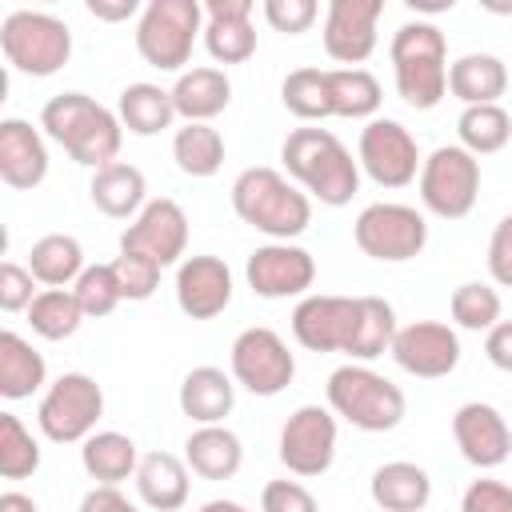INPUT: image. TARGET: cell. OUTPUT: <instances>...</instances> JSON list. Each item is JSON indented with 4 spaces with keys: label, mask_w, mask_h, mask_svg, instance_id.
<instances>
[{
    "label": "cell",
    "mask_w": 512,
    "mask_h": 512,
    "mask_svg": "<svg viewBox=\"0 0 512 512\" xmlns=\"http://www.w3.org/2000/svg\"><path fill=\"white\" fill-rule=\"evenodd\" d=\"M84 268H88V264H84V248H80V240L68 236V232H48V236H40V240L28 248V272H32L36 284H44V288H68V284L80 280Z\"/></svg>",
    "instance_id": "cell-34"
},
{
    "label": "cell",
    "mask_w": 512,
    "mask_h": 512,
    "mask_svg": "<svg viewBox=\"0 0 512 512\" xmlns=\"http://www.w3.org/2000/svg\"><path fill=\"white\" fill-rule=\"evenodd\" d=\"M120 252H136L156 260L160 268H172L188 252V216L172 196H156L140 208L136 220L120 232Z\"/></svg>",
    "instance_id": "cell-15"
},
{
    "label": "cell",
    "mask_w": 512,
    "mask_h": 512,
    "mask_svg": "<svg viewBox=\"0 0 512 512\" xmlns=\"http://www.w3.org/2000/svg\"><path fill=\"white\" fill-rule=\"evenodd\" d=\"M232 304V268L220 256H184L176 264V308L188 320H216Z\"/></svg>",
    "instance_id": "cell-20"
},
{
    "label": "cell",
    "mask_w": 512,
    "mask_h": 512,
    "mask_svg": "<svg viewBox=\"0 0 512 512\" xmlns=\"http://www.w3.org/2000/svg\"><path fill=\"white\" fill-rule=\"evenodd\" d=\"M72 292H76V300H80V308H84V316H88V320L112 316V312H116V304L124 300V296H120V284H116L112 264H88V268L80 272V280L72 284Z\"/></svg>",
    "instance_id": "cell-42"
},
{
    "label": "cell",
    "mask_w": 512,
    "mask_h": 512,
    "mask_svg": "<svg viewBox=\"0 0 512 512\" xmlns=\"http://www.w3.org/2000/svg\"><path fill=\"white\" fill-rule=\"evenodd\" d=\"M80 464H84L88 480H96V484H112V488H116L120 480L136 476V468H140V452H136V440H132V436L104 428V432H92V436L80 444Z\"/></svg>",
    "instance_id": "cell-33"
},
{
    "label": "cell",
    "mask_w": 512,
    "mask_h": 512,
    "mask_svg": "<svg viewBox=\"0 0 512 512\" xmlns=\"http://www.w3.org/2000/svg\"><path fill=\"white\" fill-rule=\"evenodd\" d=\"M456 136H460V148H468L476 160L480 156H492V152L508 148V140H512V116H508L504 104L464 108L460 120H456Z\"/></svg>",
    "instance_id": "cell-37"
},
{
    "label": "cell",
    "mask_w": 512,
    "mask_h": 512,
    "mask_svg": "<svg viewBox=\"0 0 512 512\" xmlns=\"http://www.w3.org/2000/svg\"><path fill=\"white\" fill-rule=\"evenodd\" d=\"M452 440L472 468H500L512 456V428L500 408L468 400L452 412Z\"/></svg>",
    "instance_id": "cell-19"
},
{
    "label": "cell",
    "mask_w": 512,
    "mask_h": 512,
    "mask_svg": "<svg viewBox=\"0 0 512 512\" xmlns=\"http://www.w3.org/2000/svg\"><path fill=\"white\" fill-rule=\"evenodd\" d=\"M132 480H136L140 500L152 512H176L188 504V492H192V468L184 464V456H172V452L140 456V468Z\"/></svg>",
    "instance_id": "cell-27"
},
{
    "label": "cell",
    "mask_w": 512,
    "mask_h": 512,
    "mask_svg": "<svg viewBox=\"0 0 512 512\" xmlns=\"http://www.w3.org/2000/svg\"><path fill=\"white\" fill-rule=\"evenodd\" d=\"M112 272H116V284H120V296L124 300H148L156 288H160V264L148 260V256H136V252H120L112 260Z\"/></svg>",
    "instance_id": "cell-43"
},
{
    "label": "cell",
    "mask_w": 512,
    "mask_h": 512,
    "mask_svg": "<svg viewBox=\"0 0 512 512\" xmlns=\"http://www.w3.org/2000/svg\"><path fill=\"white\" fill-rule=\"evenodd\" d=\"M448 92L464 108L500 104V96L508 92V68L492 52H464L460 60L448 64Z\"/></svg>",
    "instance_id": "cell-29"
},
{
    "label": "cell",
    "mask_w": 512,
    "mask_h": 512,
    "mask_svg": "<svg viewBox=\"0 0 512 512\" xmlns=\"http://www.w3.org/2000/svg\"><path fill=\"white\" fill-rule=\"evenodd\" d=\"M0 512H40V508H36V500L24 496V492H4V496H0Z\"/></svg>",
    "instance_id": "cell-52"
},
{
    "label": "cell",
    "mask_w": 512,
    "mask_h": 512,
    "mask_svg": "<svg viewBox=\"0 0 512 512\" xmlns=\"http://www.w3.org/2000/svg\"><path fill=\"white\" fill-rule=\"evenodd\" d=\"M168 92H172L176 116L184 124H208L212 116H220L232 104V80L224 68H212V64L184 68Z\"/></svg>",
    "instance_id": "cell-23"
},
{
    "label": "cell",
    "mask_w": 512,
    "mask_h": 512,
    "mask_svg": "<svg viewBox=\"0 0 512 512\" xmlns=\"http://www.w3.org/2000/svg\"><path fill=\"white\" fill-rule=\"evenodd\" d=\"M420 204L440 220H464L480 200V160L460 144H440L416 176Z\"/></svg>",
    "instance_id": "cell-8"
},
{
    "label": "cell",
    "mask_w": 512,
    "mask_h": 512,
    "mask_svg": "<svg viewBox=\"0 0 512 512\" xmlns=\"http://www.w3.org/2000/svg\"><path fill=\"white\" fill-rule=\"evenodd\" d=\"M356 160H360V172L376 188H408L420 176V164H424L416 136L392 116H376L360 128Z\"/></svg>",
    "instance_id": "cell-12"
},
{
    "label": "cell",
    "mask_w": 512,
    "mask_h": 512,
    "mask_svg": "<svg viewBox=\"0 0 512 512\" xmlns=\"http://www.w3.org/2000/svg\"><path fill=\"white\" fill-rule=\"evenodd\" d=\"M276 456L300 480L324 476L336 460V412L324 404H300L280 428Z\"/></svg>",
    "instance_id": "cell-13"
},
{
    "label": "cell",
    "mask_w": 512,
    "mask_h": 512,
    "mask_svg": "<svg viewBox=\"0 0 512 512\" xmlns=\"http://www.w3.org/2000/svg\"><path fill=\"white\" fill-rule=\"evenodd\" d=\"M200 512H252V508H244L236 500H208V504H200Z\"/></svg>",
    "instance_id": "cell-53"
},
{
    "label": "cell",
    "mask_w": 512,
    "mask_h": 512,
    "mask_svg": "<svg viewBox=\"0 0 512 512\" xmlns=\"http://www.w3.org/2000/svg\"><path fill=\"white\" fill-rule=\"evenodd\" d=\"M0 52L12 72L24 76H56L72 56V28L52 12L16 8L0 20Z\"/></svg>",
    "instance_id": "cell-7"
},
{
    "label": "cell",
    "mask_w": 512,
    "mask_h": 512,
    "mask_svg": "<svg viewBox=\"0 0 512 512\" xmlns=\"http://www.w3.org/2000/svg\"><path fill=\"white\" fill-rule=\"evenodd\" d=\"M228 372H232L236 388H244L252 396H280L296 376V356L288 352V344L276 328L256 324L232 340Z\"/></svg>",
    "instance_id": "cell-11"
},
{
    "label": "cell",
    "mask_w": 512,
    "mask_h": 512,
    "mask_svg": "<svg viewBox=\"0 0 512 512\" xmlns=\"http://www.w3.org/2000/svg\"><path fill=\"white\" fill-rule=\"evenodd\" d=\"M88 200L96 204V212H104L108 220H136L140 208L148 204V180L136 164L128 160H112L104 168L92 172L88 184Z\"/></svg>",
    "instance_id": "cell-25"
},
{
    "label": "cell",
    "mask_w": 512,
    "mask_h": 512,
    "mask_svg": "<svg viewBox=\"0 0 512 512\" xmlns=\"http://www.w3.org/2000/svg\"><path fill=\"white\" fill-rule=\"evenodd\" d=\"M76 512H140V508H136L120 488H112V484H96V488L84 492V500H80Z\"/></svg>",
    "instance_id": "cell-50"
},
{
    "label": "cell",
    "mask_w": 512,
    "mask_h": 512,
    "mask_svg": "<svg viewBox=\"0 0 512 512\" xmlns=\"http://www.w3.org/2000/svg\"><path fill=\"white\" fill-rule=\"evenodd\" d=\"M356 328V296L308 292L292 308V336L308 352H344Z\"/></svg>",
    "instance_id": "cell-18"
},
{
    "label": "cell",
    "mask_w": 512,
    "mask_h": 512,
    "mask_svg": "<svg viewBox=\"0 0 512 512\" xmlns=\"http://www.w3.org/2000/svg\"><path fill=\"white\" fill-rule=\"evenodd\" d=\"M116 116L120 124L132 132V136H160L172 128L176 120V104H172V92L152 84V80H136L120 92L116 100Z\"/></svg>",
    "instance_id": "cell-31"
},
{
    "label": "cell",
    "mask_w": 512,
    "mask_h": 512,
    "mask_svg": "<svg viewBox=\"0 0 512 512\" xmlns=\"http://www.w3.org/2000/svg\"><path fill=\"white\" fill-rule=\"evenodd\" d=\"M184 464L200 480H232L244 464V444L224 424H196L184 440Z\"/></svg>",
    "instance_id": "cell-26"
},
{
    "label": "cell",
    "mask_w": 512,
    "mask_h": 512,
    "mask_svg": "<svg viewBox=\"0 0 512 512\" xmlns=\"http://www.w3.org/2000/svg\"><path fill=\"white\" fill-rule=\"evenodd\" d=\"M176 404L192 424H224V416H232L236 408V380L216 364H200L184 372Z\"/></svg>",
    "instance_id": "cell-24"
},
{
    "label": "cell",
    "mask_w": 512,
    "mask_h": 512,
    "mask_svg": "<svg viewBox=\"0 0 512 512\" xmlns=\"http://www.w3.org/2000/svg\"><path fill=\"white\" fill-rule=\"evenodd\" d=\"M244 280L260 300H288V296H308L316 284V260L308 248L292 240H268L248 252Z\"/></svg>",
    "instance_id": "cell-14"
},
{
    "label": "cell",
    "mask_w": 512,
    "mask_h": 512,
    "mask_svg": "<svg viewBox=\"0 0 512 512\" xmlns=\"http://www.w3.org/2000/svg\"><path fill=\"white\" fill-rule=\"evenodd\" d=\"M352 240L364 256H372L380 264H404V260H416L424 252L428 220L412 204L376 200V204L360 208V216L352 224Z\"/></svg>",
    "instance_id": "cell-10"
},
{
    "label": "cell",
    "mask_w": 512,
    "mask_h": 512,
    "mask_svg": "<svg viewBox=\"0 0 512 512\" xmlns=\"http://www.w3.org/2000/svg\"><path fill=\"white\" fill-rule=\"evenodd\" d=\"M232 212L268 240H296L312 224V196L276 168H244L232 180Z\"/></svg>",
    "instance_id": "cell-3"
},
{
    "label": "cell",
    "mask_w": 512,
    "mask_h": 512,
    "mask_svg": "<svg viewBox=\"0 0 512 512\" xmlns=\"http://www.w3.org/2000/svg\"><path fill=\"white\" fill-rule=\"evenodd\" d=\"M48 176V144L44 132L20 116L0 120V180L16 192L40 188Z\"/></svg>",
    "instance_id": "cell-22"
},
{
    "label": "cell",
    "mask_w": 512,
    "mask_h": 512,
    "mask_svg": "<svg viewBox=\"0 0 512 512\" xmlns=\"http://www.w3.org/2000/svg\"><path fill=\"white\" fill-rule=\"evenodd\" d=\"M48 384L44 356L12 328L0 332V396L4 400H28Z\"/></svg>",
    "instance_id": "cell-30"
},
{
    "label": "cell",
    "mask_w": 512,
    "mask_h": 512,
    "mask_svg": "<svg viewBox=\"0 0 512 512\" xmlns=\"http://www.w3.org/2000/svg\"><path fill=\"white\" fill-rule=\"evenodd\" d=\"M260 512H320V504L300 480H268L260 492Z\"/></svg>",
    "instance_id": "cell-46"
},
{
    "label": "cell",
    "mask_w": 512,
    "mask_h": 512,
    "mask_svg": "<svg viewBox=\"0 0 512 512\" xmlns=\"http://www.w3.org/2000/svg\"><path fill=\"white\" fill-rule=\"evenodd\" d=\"M392 360L416 380L452 376L460 364V336L444 320H412L392 340Z\"/></svg>",
    "instance_id": "cell-17"
},
{
    "label": "cell",
    "mask_w": 512,
    "mask_h": 512,
    "mask_svg": "<svg viewBox=\"0 0 512 512\" xmlns=\"http://www.w3.org/2000/svg\"><path fill=\"white\" fill-rule=\"evenodd\" d=\"M484 264H488V276H492V284H500V288H512V212H508V216H500V224L492 228Z\"/></svg>",
    "instance_id": "cell-47"
},
{
    "label": "cell",
    "mask_w": 512,
    "mask_h": 512,
    "mask_svg": "<svg viewBox=\"0 0 512 512\" xmlns=\"http://www.w3.org/2000/svg\"><path fill=\"white\" fill-rule=\"evenodd\" d=\"M384 16V0H328L324 8V52L344 68H360L376 52V24Z\"/></svg>",
    "instance_id": "cell-16"
},
{
    "label": "cell",
    "mask_w": 512,
    "mask_h": 512,
    "mask_svg": "<svg viewBox=\"0 0 512 512\" xmlns=\"http://www.w3.org/2000/svg\"><path fill=\"white\" fill-rule=\"evenodd\" d=\"M396 92L408 108L432 112L448 96V40L428 20H408L392 32L388 44Z\"/></svg>",
    "instance_id": "cell-4"
},
{
    "label": "cell",
    "mask_w": 512,
    "mask_h": 512,
    "mask_svg": "<svg viewBox=\"0 0 512 512\" xmlns=\"http://www.w3.org/2000/svg\"><path fill=\"white\" fill-rule=\"evenodd\" d=\"M280 104L304 120L320 124L332 116V92H328V68H292L280 84Z\"/></svg>",
    "instance_id": "cell-38"
},
{
    "label": "cell",
    "mask_w": 512,
    "mask_h": 512,
    "mask_svg": "<svg viewBox=\"0 0 512 512\" xmlns=\"http://www.w3.org/2000/svg\"><path fill=\"white\" fill-rule=\"evenodd\" d=\"M260 12H264V20H268L272 32L300 36V32H308V28L316 24L320 4H316V0H264Z\"/></svg>",
    "instance_id": "cell-44"
},
{
    "label": "cell",
    "mask_w": 512,
    "mask_h": 512,
    "mask_svg": "<svg viewBox=\"0 0 512 512\" xmlns=\"http://www.w3.org/2000/svg\"><path fill=\"white\" fill-rule=\"evenodd\" d=\"M196 36H204L200 0H148L136 20V52L156 72H184Z\"/></svg>",
    "instance_id": "cell-6"
},
{
    "label": "cell",
    "mask_w": 512,
    "mask_h": 512,
    "mask_svg": "<svg viewBox=\"0 0 512 512\" xmlns=\"http://www.w3.org/2000/svg\"><path fill=\"white\" fill-rule=\"evenodd\" d=\"M36 276L28 272V264H16V260H4L0 264V308L12 316V312H28L32 300H36Z\"/></svg>",
    "instance_id": "cell-45"
},
{
    "label": "cell",
    "mask_w": 512,
    "mask_h": 512,
    "mask_svg": "<svg viewBox=\"0 0 512 512\" xmlns=\"http://www.w3.org/2000/svg\"><path fill=\"white\" fill-rule=\"evenodd\" d=\"M448 312H452V324L464 328V332H488L500 324V312H504V300L492 284L484 280H464L452 300H448Z\"/></svg>",
    "instance_id": "cell-40"
},
{
    "label": "cell",
    "mask_w": 512,
    "mask_h": 512,
    "mask_svg": "<svg viewBox=\"0 0 512 512\" xmlns=\"http://www.w3.org/2000/svg\"><path fill=\"white\" fill-rule=\"evenodd\" d=\"M460 512H512V488L500 480H472L460 496Z\"/></svg>",
    "instance_id": "cell-48"
},
{
    "label": "cell",
    "mask_w": 512,
    "mask_h": 512,
    "mask_svg": "<svg viewBox=\"0 0 512 512\" xmlns=\"http://www.w3.org/2000/svg\"><path fill=\"white\" fill-rule=\"evenodd\" d=\"M484 356L492 368L512 376V320H500L496 328L484 332Z\"/></svg>",
    "instance_id": "cell-49"
},
{
    "label": "cell",
    "mask_w": 512,
    "mask_h": 512,
    "mask_svg": "<svg viewBox=\"0 0 512 512\" xmlns=\"http://www.w3.org/2000/svg\"><path fill=\"white\" fill-rule=\"evenodd\" d=\"M84 320L88 316H84L72 288H40V296L28 308V324L44 340H68V336H76V328Z\"/></svg>",
    "instance_id": "cell-39"
},
{
    "label": "cell",
    "mask_w": 512,
    "mask_h": 512,
    "mask_svg": "<svg viewBox=\"0 0 512 512\" xmlns=\"http://www.w3.org/2000/svg\"><path fill=\"white\" fill-rule=\"evenodd\" d=\"M224 136L212 124H184L172 136V160L184 176L192 180H208L224 168Z\"/></svg>",
    "instance_id": "cell-36"
},
{
    "label": "cell",
    "mask_w": 512,
    "mask_h": 512,
    "mask_svg": "<svg viewBox=\"0 0 512 512\" xmlns=\"http://www.w3.org/2000/svg\"><path fill=\"white\" fill-rule=\"evenodd\" d=\"M40 128L48 140H56L80 168H104L120 156L124 124L112 108L84 92H56L40 108Z\"/></svg>",
    "instance_id": "cell-2"
},
{
    "label": "cell",
    "mask_w": 512,
    "mask_h": 512,
    "mask_svg": "<svg viewBox=\"0 0 512 512\" xmlns=\"http://www.w3.org/2000/svg\"><path fill=\"white\" fill-rule=\"evenodd\" d=\"M368 496L380 512H424L432 500V476L412 460H388L372 472Z\"/></svg>",
    "instance_id": "cell-28"
},
{
    "label": "cell",
    "mask_w": 512,
    "mask_h": 512,
    "mask_svg": "<svg viewBox=\"0 0 512 512\" xmlns=\"http://www.w3.org/2000/svg\"><path fill=\"white\" fill-rule=\"evenodd\" d=\"M104 416V388L88 372H64L56 376L40 404H36V428L52 444H84Z\"/></svg>",
    "instance_id": "cell-9"
},
{
    "label": "cell",
    "mask_w": 512,
    "mask_h": 512,
    "mask_svg": "<svg viewBox=\"0 0 512 512\" xmlns=\"http://www.w3.org/2000/svg\"><path fill=\"white\" fill-rule=\"evenodd\" d=\"M280 164L288 180H296L312 200L328 208H344L360 192V160H352V152L332 128H292L280 144Z\"/></svg>",
    "instance_id": "cell-1"
},
{
    "label": "cell",
    "mask_w": 512,
    "mask_h": 512,
    "mask_svg": "<svg viewBox=\"0 0 512 512\" xmlns=\"http://www.w3.org/2000/svg\"><path fill=\"white\" fill-rule=\"evenodd\" d=\"M140 4L136 0H88V16H96V20H108V24H120V20H140Z\"/></svg>",
    "instance_id": "cell-51"
},
{
    "label": "cell",
    "mask_w": 512,
    "mask_h": 512,
    "mask_svg": "<svg viewBox=\"0 0 512 512\" xmlns=\"http://www.w3.org/2000/svg\"><path fill=\"white\" fill-rule=\"evenodd\" d=\"M252 0H208L204 4V48L216 64H244L256 56Z\"/></svg>",
    "instance_id": "cell-21"
},
{
    "label": "cell",
    "mask_w": 512,
    "mask_h": 512,
    "mask_svg": "<svg viewBox=\"0 0 512 512\" xmlns=\"http://www.w3.org/2000/svg\"><path fill=\"white\" fill-rule=\"evenodd\" d=\"M396 332H400L396 308L384 296H356V328H352L344 356H352L356 364H372L376 356L392 352Z\"/></svg>",
    "instance_id": "cell-32"
},
{
    "label": "cell",
    "mask_w": 512,
    "mask_h": 512,
    "mask_svg": "<svg viewBox=\"0 0 512 512\" xmlns=\"http://www.w3.org/2000/svg\"><path fill=\"white\" fill-rule=\"evenodd\" d=\"M328 92H332V116L344 120H376L384 88L368 68H328Z\"/></svg>",
    "instance_id": "cell-35"
},
{
    "label": "cell",
    "mask_w": 512,
    "mask_h": 512,
    "mask_svg": "<svg viewBox=\"0 0 512 512\" xmlns=\"http://www.w3.org/2000/svg\"><path fill=\"white\" fill-rule=\"evenodd\" d=\"M40 468V440L24 428L16 412H0V476L28 480Z\"/></svg>",
    "instance_id": "cell-41"
},
{
    "label": "cell",
    "mask_w": 512,
    "mask_h": 512,
    "mask_svg": "<svg viewBox=\"0 0 512 512\" xmlns=\"http://www.w3.org/2000/svg\"><path fill=\"white\" fill-rule=\"evenodd\" d=\"M324 396H328V408L360 432H392L408 412L400 384H392L388 376H380L376 368L356 364V360L340 364L328 376Z\"/></svg>",
    "instance_id": "cell-5"
}]
</instances>
